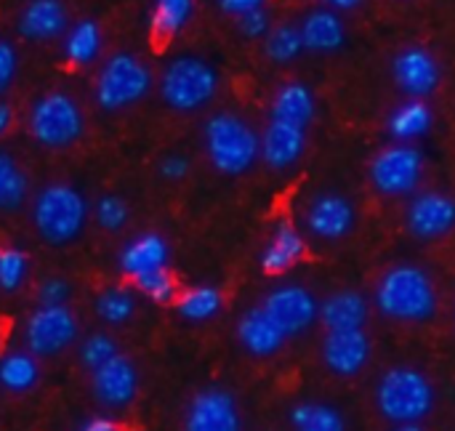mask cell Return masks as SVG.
Returning <instances> with one entry per match:
<instances>
[{
	"mask_svg": "<svg viewBox=\"0 0 455 431\" xmlns=\"http://www.w3.org/2000/svg\"><path fill=\"white\" fill-rule=\"evenodd\" d=\"M376 309L400 325H424L437 317L440 293L432 275L411 261L389 267L373 291Z\"/></svg>",
	"mask_w": 455,
	"mask_h": 431,
	"instance_id": "1",
	"label": "cell"
},
{
	"mask_svg": "<svg viewBox=\"0 0 455 431\" xmlns=\"http://www.w3.org/2000/svg\"><path fill=\"white\" fill-rule=\"evenodd\" d=\"M376 411L395 424H424L437 405L435 381L413 365H392L376 384Z\"/></svg>",
	"mask_w": 455,
	"mask_h": 431,
	"instance_id": "2",
	"label": "cell"
},
{
	"mask_svg": "<svg viewBox=\"0 0 455 431\" xmlns=\"http://www.w3.org/2000/svg\"><path fill=\"white\" fill-rule=\"evenodd\" d=\"M208 163L221 176H243L261 160V133L237 112H216L203 125Z\"/></svg>",
	"mask_w": 455,
	"mask_h": 431,
	"instance_id": "3",
	"label": "cell"
},
{
	"mask_svg": "<svg viewBox=\"0 0 455 431\" xmlns=\"http://www.w3.org/2000/svg\"><path fill=\"white\" fill-rule=\"evenodd\" d=\"M91 208L80 189L72 184H48L35 195L32 203V224L35 232L48 245H69L75 243L85 224H88Z\"/></svg>",
	"mask_w": 455,
	"mask_h": 431,
	"instance_id": "4",
	"label": "cell"
},
{
	"mask_svg": "<svg viewBox=\"0 0 455 431\" xmlns=\"http://www.w3.org/2000/svg\"><path fill=\"white\" fill-rule=\"evenodd\" d=\"M219 93V72L200 56H176L160 75V96L173 112H197Z\"/></svg>",
	"mask_w": 455,
	"mask_h": 431,
	"instance_id": "5",
	"label": "cell"
},
{
	"mask_svg": "<svg viewBox=\"0 0 455 431\" xmlns=\"http://www.w3.org/2000/svg\"><path fill=\"white\" fill-rule=\"evenodd\" d=\"M29 136L45 149H67L85 133V115L67 91L43 93L29 109Z\"/></svg>",
	"mask_w": 455,
	"mask_h": 431,
	"instance_id": "6",
	"label": "cell"
},
{
	"mask_svg": "<svg viewBox=\"0 0 455 431\" xmlns=\"http://www.w3.org/2000/svg\"><path fill=\"white\" fill-rule=\"evenodd\" d=\"M149 88H152L149 67L139 56L120 51L112 53L99 69L93 93H96V104L104 112H120L139 104L149 93Z\"/></svg>",
	"mask_w": 455,
	"mask_h": 431,
	"instance_id": "7",
	"label": "cell"
},
{
	"mask_svg": "<svg viewBox=\"0 0 455 431\" xmlns=\"http://www.w3.org/2000/svg\"><path fill=\"white\" fill-rule=\"evenodd\" d=\"M424 152L416 144H397L379 149L368 165V181L381 197H413L424 179Z\"/></svg>",
	"mask_w": 455,
	"mask_h": 431,
	"instance_id": "8",
	"label": "cell"
},
{
	"mask_svg": "<svg viewBox=\"0 0 455 431\" xmlns=\"http://www.w3.org/2000/svg\"><path fill=\"white\" fill-rule=\"evenodd\" d=\"M77 336L80 323L69 307H37L24 320V349L37 360L67 352Z\"/></svg>",
	"mask_w": 455,
	"mask_h": 431,
	"instance_id": "9",
	"label": "cell"
},
{
	"mask_svg": "<svg viewBox=\"0 0 455 431\" xmlns=\"http://www.w3.org/2000/svg\"><path fill=\"white\" fill-rule=\"evenodd\" d=\"M357 224V208L355 203L333 189L317 192L307 200L301 211V227L309 237L323 243H341L355 232Z\"/></svg>",
	"mask_w": 455,
	"mask_h": 431,
	"instance_id": "10",
	"label": "cell"
},
{
	"mask_svg": "<svg viewBox=\"0 0 455 431\" xmlns=\"http://www.w3.org/2000/svg\"><path fill=\"white\" fill-rule=\"evenodd\" d=\"M261 307L288 339L307 333L320 320V301L315 299V293L309 288H304L299 283L272 288L264 296Z\"/></svg>",
	"mask_w": 455,
	"mask_h": 431,
	"instance_id": "11",
	"label": "cell"
},
{
	"mask_svg": "<svg viewBox=\"0 0 455 431\" xmlns=\"http://www.w3.org/2000/svg\"><path fill=\"white\" fill-rule=\"evenodd\" d=\"M392 80L408 99L427 101L443 83V67L427 45H405L392 56Z\"/></svg>",
	"mask_w": 455,
	"mask_h": 431,
	"instance_id": "12",
	"label": "cell"
},
{
	"mask_svg": "<svg viewBox=\"0 0 455 431\" xmlns=\"http://www.w3.org/2000/svg\"><path fill=\"white\" fill-rule=\"evenodd\" d=\"M405 229L421 243H435L455 229V197L448 192H416L405 208Z\"/></svg>",
	"mask_w": 455,
	"mask_h": 431,
	"instance_id": "13",
	"label": "cell"
},
{
	"mask_svg": "<svg viewBox=\"0 0 455 431\" xmlns=\"http://www.w3.org/2000/svg\"><path fill=\"white\" fill-rule=\"evenodd\" d=\"M323 365L339 379L360 376L373 357V339L365 328L357 331H325L320 341Z\"/></svg>",
	"mask_w": 455,
	"mask_h": 431,
	"instance_id": "14",
	"label": "cell"
},
{
	"mask_svg": "<svg viewBox=\"0 0 455 431\" xmlns=\"http://www.w3.org/2000/svg\"><path fill=\"white\" fill-rule=\"evenodd\" d=\"M240 408L229 389L205 387L195 392L184 411V431H240Z\"/></svg>",
	"mask_w": 455,
	"mask_h": 431,
	"instance_id": "15",
	"label": "cell"
},
{
	"mask_svg": "<svg viewBox=\"0 0 455 431\" xmlns=\"http://www.w3.org/2000/svg\"><path fill=\"white\" fill-rule=\"evenodd\" d=\"M91 389L101 408L120 411L128 408L139 395V371L123 352L91 373Z\"/></svg>",
	"mask_w": 455,
	"mask_h": 431,
	"instance_id": "16",
	"label": "cell"
},
{
	"mask_svg": "<svg viewBox=\"0 0 455 431\" xmlns=\"http://www.w3.org/2000/svg\"><path fill=\"white\" fill-rule=\"evenodd\" d=\"M117 269L131 283L149 272L171 269V243L160 232H141L120 248Z\"/></svg>",
	"mask_w": 455,
	"mask_h": 431,
	"instance_id": "17",
	"label": "cell"
},
{
	"mask_svg": "<svg viewBox=\"0 0 455 431\" xmlns=\"http://www.w3.org/2000/svg\"><path fill=\"white\" fill-rule=\"evenodd\" d=\"M237 341L251 357L269 360V357L280 355L288 336L272 323V317L264 312V307L256 304V307H251V309H245L240 315V320H237Z\"/></svg>",
	"mask_w": 455,
	"mask_h": 431,
	"instance_id": "18",
	"label": "cell"
},
{
	"mask_svg": "<svg viewBox=\"0 0 455 431\" xmlns=\"http://www.w3.org/2000/svg\"><path fill=\"white\" fill-rule=\"evenodd\" d=\"M16 29L24 40L32 43L64 37L69 29L64 0H29L16 19Z\"/></svg>",
	"mask_w": 455,
	"mask_h": 431,
	"instance_id": "19",
	"label": "cell"
},
{
	"mask_svg": "<svg viewBox=\"0 0 455 431\" xmlns=\"http://www.w3.org/2000/svg\"><path fill=\"white\" fill-rule=\"evenodd\" d=\"M307 149V131L280 123V120H269L264 133H261V160L272 168V171H291Z\"/></svg>",
	"mask_w": 455,
	"mask_h": 431,
	"instance_id": "20",
	"label": "cell"
},
{
	"mask_svg": "<svg viewBox=\"0 0 455 431\" xmlns=\"http://www.w3.org/2000/svg\"><path fill=\"white\" fill-rule=\"evenodd\" d=\"M304 51L309 53H339L347 45V24L339 16V11L320 5L304 16L299 24Z\"/></svg>",
	"mask_w": 455,
	"mask_h": 431,
	"instance_id": "21",
	"label": "cell"
},
{
	"mask_svg": "<svg viewBox=\"0 0 455 431\" xmlns=\"http://www.w3.org/2000/svg\"><path fill=\"white\" fill-rule=\"evenodd\" d=\"M315 115H317V99L307 83L291 80L275 91L272 104H269V120H280V123L309 131V125L315 123Z\"/></svg>",
	"mask_w": 455,
	"mask_h": 431,
	"instance_id": "22",
	"label": "cell"
},
{
	"mask_svg": "<svg viewBox=\"0 0 455 431\" xmlns=\"http://www.w3.org/2000/svg\"><path fill=\"white\" fill-rule=\"evenodd\" d=\"M304 256H307V237L301 235V229H296L293 224H280L269 235V240L259 256V267L264 275L277 277V275L291 272Z\"/></svg>",
	"mask_w": 455,
	"mask_h": 431,
	"instance_id": "23",
	"label": "cell"
},
{
	"mask_svg": "<svg viewBox=\"0 0 455 431\" xmlns=\"http://www.w3.org/2000/svg\"><path fill=\"white\" fill-rule=\"evenodd\" d=\"M371 304L360 291H336L320 301V323L325 331H357L365 328Z\"/></svg>",
	"mask_w": 455,
	"mask_h": 431,
	"instance_id": "24",
	"label": "cell"
},
{
	"mask_svg": "<svg viewBox=\"0 0 455 431\" xmlns=\"http://www.w3.org/2000/svg\"><path fill=\"white\" fill-rule=\"evenodd\" d=\"M435 125V112L429 101L421 99H405L387 115V133L397 144H416L424 139Z\"/></svg>",
	"mask_w": 455,
	"mask_h": 431,
	"instance_id": "25",
	"label": "cell"
},
{
	"mask_svg": "<svg viewBox=\"0 0 455 431\" xmlns=\"http://www.w3.org/2000/svg\"><path fill=\"white\" fill-rule=\"evenodd\" d=\"M101 45H104V37H101V27L99 21L93 19H83V21H75L67 35H64V59L75 67H85V64H93L99 56H101Z\"/></svg>",
	"mask_w": 455,
	"mask_h": 431,
	"instance_id": "26",
	"label": "cell"
},
{
	"mask_svg": "<svg viewBox=\"0 0 455 431\" xmlns=\"http://www.w3.org/2000/svg\"><path fill=\"white\" fill-rule=\"evenodd\" d=\"M224 307V293L216 285L200 283L179 293L176 299V312L187 323H208L213 320Z\"/></svg>",
	"mask_w": 455,
	"mask_h": 431,
	"instance_id": "27",
	"label": "cell"
},
{
	"mask_svg": "<svg viewBox=\"0 0 455 431\" xmlns=\"http://www.w3.org/2000/svg\"><path fill=\"white\" fill-rule=\"evenodd\" d=\"M291 431H347V419L336 405L307 400L291 408Z\"/></svg>",
	"mask_w": 455,
	"mask_h": 431,
	"instance_id": "28",
	"label": "cell"
},
{
	"mask_svg": "<svg viewBox=\"0 0 455 431\" xmlns=\"http://www.w3.org/2000/svg\"><path fill=\"white\" fill-rule=\"evenodd\" d=\"M40 381V365L37 357L29 352H11L0 357V387L11 395L32 392Z\"/></svg>",
	"mask_w": 455,
	"mask_h": 431,
	"instance_id": "29",
	"label": "cell"
},
{
	"mask_svg": "<svg viewBox=\"0 0 455 431\" xmlns=\"http://www.w3.org/2000/svg\"><path fill=\"white\" fill-rule=\"evenodd\" d=\"M29 195V179L16 157L0 149V213H13Z\"/></svg>",
	"mask_w": 455,
	"mask_h": 431,
	"instance_id": "30",
	"label": "cell"
},
{
	"mask_svg": "<svg viewBox=\"0 0 455 431\" xmlns=\"http://www.w3.org/2000/svg\"><path fill=\"white\" fill-rule=\"evenodd\" d=\"M192 13H195V0H155L149 13V27L157 37L171 40L189 24Z\"/></svg>",
	"mask_w": 455,
	"mask_h": 431,
	"instance_id": "31",
	"label": "cell"
},
{
	"mask_svg": "<svg viewBox=\"0 0 455 431\" xmlns=\"http://www.w3.org/2000/svg\"><path fill=\"white\" fill-rule=\"evenodd\" d=\"M264 53L275 64H291L304 53V40L299 24H272L264 37Z\"/></svg>",
	"mask_w": 455,
	"mask_h": 431,
	"instance_id": "32",
	"label": "cell"
},
{
	"mask_svg": "<svg viewBox=\"0 0 455 431\" xmlns=\"http://www.w3.org/2000/svg\"><path fill=\"white\" fill-rule=\"evenodd\" d=\"M93 312L107 325H125L136 315V299L128 288H104L93 301Z\"/></svg>",
	"mask_w": 455,
	"mask_h": 431,
	"instance_id": "33",
	"label": "cell"
},
{
	"mask_svg": "<svg viewBox=\"0 0 455 431\" xmlns=\"http://www.w3.org/2000/svg\"><path fill=\"white\" fill-rule=\"evenodd\" d=\"M133 288L147 296L152 304H160V307H168V304H176L179 299V285H176V277L171 269H157V272H149L139 280H133Z\"/></svg>",
	"mask_w": 455,
	"mask_h": 431,
	"instance_id": "34",
	"label": "cell"
},
{
	"mask_svg": "<svg viewBox=\"0 0 455 431\" xmlns=\"http://www.w3.org/2000/svg\"><path fill=\"white\" fill-rule=\"evenodd\" d=\"M29 259L21 248H0V291L16 293L27 283Z\"/></svg>",
	"mask_w": 455,
	"mask_h": 431,
	"instance_id": "35",
	"label": "cell"
},
{
	"mask_svg": "<svg viewBox=\"0 0 455 431\" xmlns=\"http://www.w3.org/2000/svg\"><path fill=\"white\" fill-rule=\"evenodd\" d=\"M77 355H80V363L93 373L96 368L109 363L115 355H120V349H117V341L109 333H91V336H85L80 341Z\"/></svg>",
	"mask_w": 455,
	"mask_h": 431,
	"instance_id": "36",
	"label": "cell"
},
{
	"mask_svg": "<svg viewBox=\"0 0 455 431\" xmlns=\"http://www.w3.org/2000/svg\"><path fill=\"white\" fill-rule=\"evenodd\" d=\"M93 219L104 232H120L131 219V208L120 195H101L93 205Z\"/></svg>",
	"mask_w": 455,
	"mask_h": 431,
	"instance_id": "37",
	"label": "cell"
},
{
	"mask_svg": "<svg viewBox=\"0 0 455 431\" xmlns=\"http://www.w3.org/2000/svg\"><path fill=\"white\" fill-rule=\"evenodd\" d=\"M37 307H69L72 299V285L64 277H45L37 285Z\"/></svg>",
	"mask_w": 455,
	"mask_h": 431,
	"instance_id": "38",
	"label": "cell"
},
{
	"mask_svg": "<svg viewBox=\"0 0 455 431\" xmlns=\"http://www.w3.org/2000/svg\"><path fill=\"white\" fill-rule=\"evenodd\" d=\"M237 24V32L248 40H259V37H267L269 29H272V19H269V11L267 8H259V11H251L240 19H235Z\"/></svg>",
	"mask_w": 455,
	"mask_h": 431,
	"instance_id": "39",
	"label": "cell"
},
{
	"mask_svg": "<svg viewBox=\"0 0 455 431\" xmlns=\"http://www.w3.org/2000/svg\"><path fill=\"white\" fill-rule=\"evenodd\" d=\"M157 171H160V176H163L165 181H184V179L189 176V171H192V163H189L187 155L171 152V155H165V157L160 160Z\"/></svg>",
	"mask_w": 455,
	"mask_h": 431,
	"instance_id": "40",
	"label": "cell"
},
{
	"mask_svg": "<svg viewBox=\"0 0 455 431\" xmlns=\"http://www.w3.org/2000/svg\"><path fill=\"white\" fill-rule=\"evenodd\" d=\"M19 72V56H16V48L0 37V93L8 91V85L13 83Z\"/></svg>",
	"mask_w": 455,
	"mask_h": 431,
	"instance_id": "41",
	"label": "cell"
},
{
	"mask_svg": "<svg viewBox=\"0 0 455 431\" xmlns=\"http://www.w3.org/2000/svg\"><path fill=\"white\" fill-rule=\"evenodd\" d=\"M219 8L232 16V19H240L251 11H259V8H267V0H216Z\"/></svg>",
	"mask_w": 455,
	"mask_h": 431,
	"instance_id": "42",
	"label": "cell"
},
{
	"mask_svg": "<svg viewBox=\"0 0 455 431\" xmlns=\"http://www.w3.org/2000/svg\"><path fill=\"white\" fill-rule=\"evenodd\" d=\"M77 431H120V427H117V421L109 419V416H93V419H88L83 427H77Z\"/></svg>",
	"mask_w": 455,
	"mask_h": 431,
	"instance_id": "43",
	"label": "cell"
},
{
	"mask_svg": "<svg viewBox=\"0 0 455 431\" xmlns=\"http://www.w3.org/2000/svg\"><path fill=\"white\" fill-rule=\"evenodd\" d=\"M13 128V107L0 101V136H5Z\"/></svg>",
	"mask_w": 455,
	"mask_h": 431,
	"instance_id": "44",
	"label": "cell"
},
{
	"mask_svg": "<svg viewBox=\"0 0 455 431\" xmlns=\"http://www.w3.org/2000/svg\"><path fill=\"white\" fill-rule=\"evenodd\" d=\"M363 0H323V5L333 8V11H349V8H357Z\"/></svg>",
	"mask_w": 455,
	"mask_h": 431,
	"instance_id": "45",
	"label": "cell"
},
{
	"mask_svg": "<svg viewBox=\"0 0 455 431\" xmlns=\"http://www.w3.org/2000/svg\"><path fill=\"white\" fill-rule=\"evenodd\" d=\"M389 431H427V429H424V424H395V427H389Z\"/></svg>",
	"mask_w": 455,
	"mask_h": 431,
	"instance_id": "46",
	"label": "cell"
}]
</instances>
